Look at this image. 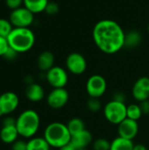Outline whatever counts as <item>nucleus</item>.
Wrapping results in <instances>:
<instances>
[{"label": "nucleus", "mask_w": 149, "mask_h": 150, "mask_svg": "<svg viewBox=\"0 0 149 150\" xmlns=\"http://www.w3.org/2000/svg\"><path fill=\"white\" fill-rule=\"evenodd\" d=\"M54 56L53 53L49 51H44L39 55L37 60V65L41 71H48L50 69L54 67Z\"/></svg>", "instance_id": "obj_16"}, {"label": "nucleus", "mask_w": 149, "mask_h": 150, "mask_svg": "<svg viewBox=\"0 0 149 150\" xmlns=\"http://www.w3.org/2000/svg\"><path fill=\"white\" fill-rule=\"evenodd\" d=\"M92 148L93 150H110L111 142L105 138H99L92 142Z\"/></svg>", "instance_id": "obj_25"}, {"label": "nucleus", "mask_w": 149, "mask_h": 150, "mask_svg": "<svg viewBox=\"0 0 149 150\" xmlns=\"http://www.w3.org/2000/svg\"><path fill=\"white\" fill-rule=\"evenodd\" d=\"M46 79L47 83L54 88H64L68 81V76L63 68L60 66H54L46 73Z\"/></svg>", "instance_id": "obj_8"}, {"label": "nucleus", "mask_w": 149, "mask_h": 150, "mask_svg": "<svg viewBox=\"0 0 149 150\" xmlns=\"http://www.w3.org/2000/svg\"><path fill=\"white\" fill-rule=\"evenodd\" d=\"M50 148L44 137H32L27 142V150H49Z\"/></svg>", "instance_id": "obj_20"}, {"label": "nucleus", "mask_w": 149, "mask_h": 150, "mask_svg": "<svg viewBox=\"0 0 149 150\" xmlns=\"http://www.w3.org/2000/svg\"><path fill=\"white\" fill-rule=\"evenodd\" d=\"M132 94L139 102L149 99V77L141 76L136 80L132 89Z\"/></svg>", "instance_id": "obj_13"}, {"label": "nucleus", "mask_w": 149, "mask_h": 150, "mask_svg": "<svg viewBox=\"0 0 149 150\" xmlns=\"http://www.w3.org/2000/svg\"><path fill=\"white\" fill-rule=\"evenodd\" d=\"M87 107L88 109L92 112H97L101 107V102L99 101V98H90L88 102H87Z\"/></svg>", "instance_id": "obj_26"}, {"label": "nucleus", "mask_w": 149, "mask_h": 150, "mask_svg": "<svg viewBox=\"0 0 149 150\" xmlns=\"http://www.w3.org/2000/svg\"><path fill=\"white\" fill-rule=\"evenodd\" d=\"M34 14L25 6L13 10L9 18L13 27H29L32 24Z\"/></svg>", "instance_id": "obj_7"}, {"label": "nucleus", "mask_w": 149, "mask_h": 150, "mask_svg": "<svg viewBox=\"0 0 149 150\" xmlns=\"http://www.w3.org/2000/svg\"><path fill=\"white\" fill-rule=\"evenodd\" d=\"M134 143L131 140H127L118 136L111 142L110 150H133Z\"/></svg>", "instance_id": "obj_19"}, {"label": "nucleus", "mask_w": 149, "mask_h": 150, "mask_svg": "<svg viewBox=\"0 0 149 150\" xmlns=\"http://www.w3.org/2000/svg\"><path fill=\"white\" fill-rule=\"evenodd\" d=\"M67 69L73 75H82L87 69V62L85 57L80 53H71L66 59Z\"/></svg>", "instance_id": "obj_10"}, {"label": "nucleus", "mask_w": 149, "mask_h": 150, "mask_svg": "<svg viewBox=\"0 0 149 150\" xmlns=\"http://www.w3.org/2000/svg\"><path fill=\"white\" fill-rule=\"evenodd\" d=\"M143 115L142 111L141 109L140 105L137 104H131L129 105H127V109H126V117L128 119L138 121L141 116Z\"/></svg>", "instance_id": "obj_23"}, {"label": "nucleus", "mask_w": 149, "mask_h": 150, "mask_svg": "<svg viewBox=\"0 0 149 150\" xmlns=\"http://www.w3.org/2000/svg\"><path fill=\"white\" fill-rule=\"evenodd\" d=\"M127 105L126 103L116 100L109 101L104 107V115L108 122L113 125H119L125 119H126Z\"/></svg>", "instance_id": "obj_5"}, {"label": "nucleus", "mask_w": 149, "mask_h": 150, "mask_svg": "<svg viewBox=\"0 0 149 150\" xmlns=\"http://www.w3.org/2000/svg\"><path fill=\"white\" fill-rule=\"evenodd\" d=\"M48 0H24V6L33 14L45 11Z\"/></svg>", "instance_id": "obj_18"}, {"label": "nucleus", "mask_w": 149, "mask_h": 150, "mask_svg": "<svg viewBox=\"0 0 149 150\" xmlns=\"http://www.w3.org/2000/svg\"><path fill=\"white\" fill-rule=\"evenodd\" d=\"M92 141H93L92 134L87 129H85L75 135H72L70 142L79 148L86 149L88 146H90L92 143Z\"/></svg>", "instance_id": "obj_15"}, {"label": "nucleus", "mask_w": 149, "mask_h": 150, "mask_svg": "<svg viewBox=\"0 0 149 150\" xmlns=\"http://www.w3.org/2000/svg\"><path fill=\"white\" fill-rule=\"evenodd\" d=\"M141 41V35L137 31H130L126 33L125 38V47L128 48L136 47Z\"/></svg>", "instance_id": "obj_22"}, {"label": "nucleus", "mask_w": 149, "mask_h": 150, "mask_svg": "<svg viewBox=\"0 0 149 150\" xmlns=\"http://www.w3.org/2000/svg\"><path fill=\"white\" fill-rule=\"evenodd\" d=\"M45 11L48 15H55L59 11V5L54 2H49L46 7Z\"/></svg>", "instance_id": "obj_27"}, {"label": "nucleus", "mask_w": 149, "mask_h": 150, "mask_svg": "<svg viewBox=\"0 0 149 150\" xmlns=\"http://www.w3.org/2000/svg\"><path fill=\"white\" fill-rule=\"evenodd\" d=\"M113 100H116V101H119V102H122V103H125L126 101V96L123 92L121 91H118L115 93L114 97H113Z\"/></svg>", "instance_id": "obj_34"}, {"label": "nucleus", "mask_w": 149, "mask_h": 150, "mask_svg": "<svg viewBox=\"0 0 149 150\" xmlns=\"http://www.w3.org/2000/svg\"><path fill=\"white\" fill-rule=\"evenodd\" d=\"M148 33H149V24H148Z\"/></svg>", "instance_id": "obj_37"}, {"label": "nucleus", "mask_w": 149, "mask_h": 150, "mask_svg": "<svg viewBox=\"0 0 149 150\" xmlns=\"http://www.w3.org/2000/svg\"><path fill=\"white\" fill-rule=\"evenodd\" d=\"M68 99L69 94L65 88H54L47 95V103L52 109L58 110L64 107Z\"/></svg>", "instance_id": "obj_9"}, {"label": "nucleus", "mask_w": 149, "mask_h": 150, "mask_svg": "<svg viewBox=\"0 0 149 150\" xmlns=\"http://www.w3.org/2000/svg\"><path fill=\"white\" fill-rule=\"evenodd\" d=\"M44 138L51 148L60 149L71 142L72 135L67 125L62 122L54 121L46 127Z\"/></svg>", "instance_id": "obj_2"}, {"label": "nucleus", "mask_w": 149, "mask_h": 150, "mask_svg": "<svg viewBox=\"0 0 149 150\" xmlns=\"http://www.w3.org/2000/svg\"><path fill=\"white\" fill-rule=\"evenodd\" d=\"M18 54V53L17 51H15L13 48H11V47H9V48L7 49V51H6V53L4 54V57L6 60L12 61V60H14V59L17 57Z\"/></svg>", "instance_id": "obj_31"}, {"label": "nucleus", "mask_w": 149, "mask_h": 150, "mask_svg": "<svg viewBox=\"0 0 149 150\" xmlns=\"http://www.w3.org/2000/svg\"><path fill=\"white\" fill-rule=\"evenodd\" d=\"M139 133V124L138 121L125 119L121 123L118 125V134L119 137L133 141Z\"/></svg>", "instance_id": "obj_12"}, {"label": "nucleus", "mask_w": 149, "mask_h": 150, "mask_svg": "<svg viewBox=\"0 0 149 150\" xmlns=\"http://www.w3.org/2000/svg\"><path fill=\"white\" fill-rule=\"evenodd\" d=\"M140 106L143 114H149V99L140 102Z\"/></svg>", "instance_id": "obj_33"}, {"label": "nucleus", "mask_w": 149, "mask_h": 150, "mask_svg": "<svg viewBox=\"0 0 149 150\" xmlns=\"http://www.w3.org/2000/svg\"><path fill=\"white\" fill-rule=\"evenodd\" d=\"M6 6L11 10H16L24 4V0H5Z\"/></svg>", "instance_id": "obj_29"}, {"label": "nucleus", "mask_w": 149, "mask_h": 150, "mask_svg": "<svg viewBox=\"0 0 149 150\" xmlns=\"http://www.w3.org/2000/svg\"><path fill=\"white\" fill-rule=\"evenodd\" d=\"M13 25L10 22L9 19L5 18H0V36L6 38L9 36L11 32L13 29Z\"/></svg>", "instance_id": "obj_24"}, {"label": "nucleus", "mask_w": 149, "mask_h": 150, "mask_svg": "<svg viewBox=\"0 0 149 150\" xmlns=\"http://www.w3.org/2000/svg\"><path fill=\"white\" fill-rule=\"evenodd\" d=\"M92 38L100 51L113 54L125 47L126 33L118 22L112 19H102L94 25Z\"/></svg>", "instance_id": "obj_1"}, {"label": "nucleus", "mask_w": 149, "mask_h": 150, "mask_svg": "<svg viewBox=\"0 0 149 150\" xmlns=\"http://www.w3.org/2000/svg\"><path fill=\"white\" fill-rule=\"evenodd\" d=\"M45 91L43 87L39 83H30L25 90V97L31 102H40L44 98Z\"/></svg>", "instance_id": "obj_14"}, {"label": "nucleus", "mask_w": 149, "mask_h": 150, "mask_svg": "<svg viewBox=\"0 0 149 150\" xmlns=\"http://www.w3.org/2000/svg\"><path fill=\"white\" fill-rule=\"evenodd\" d=\"M9 48V43L6 38L0 36V56H4Z\"/></svg>", "instance_id": "obj_30"}, {"label": "nucleus", "mask_w": 149, "mask_h": 150, "mask_svg": "<svg viewBox=\"0 0 149 150\" xmlns=\"http://www.w3.org/2000/svg\"><path fill=\"white\" fill-rule=\"evenodd\" d=\"M19 105L18 96L12 91H6L0 95V117L13 112Z\"/></svg>", "instance_id": "obj_11"}, {"label": "nucleus", "mask_w": 149, "mask_h": 150, "mask_svg": "<svg viewBox=\"0 0 149 150\" xmlns=\"http://www.w3.org/2000/svg\"><path fill=\"white\" fill-rule=\"evenodd\" d=\"M133 150H148V148L143 144H134Z\"/></svg>", "instance_id": "obj_36"}, {"label": "nucleus", "mask_w": 149, "mask_h": 150, "mask_svg": "<svg viewBox=\"0 0 149 150\" xmlns=\"http://www.w3.org/2000/svg\"><path fill=\"white\" fill-rule=\"evenodd\" d=\"M9 47L19 53L32 49L35 43V36L29 27H14L7 37Z\"/></svg>", "instance_id": "obj_3"}, {"label": "nucleus", "mask_w": 149, "mask_h": 150, "mask_svg": "<svg viewBox=\"0 0 149 150\" xmlns=\"http://www.w3.org/2000/svg\"><path fill=\"white\" fill-rule=\"evenodd\" d=\"M11 126H16V119L10 116L4 117V119L3 120L2 127H11Z\"/></svg>", "instance_id": "obj_32"}, {"label": "nucleus", "mask_w": 149, "mask_h": 150, "mask_svg": "<svg viewBox=\"0 0 149 150\" xmlns=\"http://www.w3.org/2000/svg\"><path fill=\"white\" fill-rule=\"evenodd\" d=\"M49 150H53V149H49Z\"/></svg>", "instance_id": "obj_38"}, {"label": "nucleus", "mask_w": 149, "mask_h": 150, "mask_svg": "<svg viewBox=\"0 0 149 150\" xmlns=\"http://www.w3.org/2000/svg\"><path fill=\"white\" fill-rule=\"evenodd\" d=\"M107 90V83L101 75H92L86 83V91L90 98H100Z\"/></svg>", "instance_id": "obj_6"}, {"label": "nucleus", "mask_w": 149, "mask_h": 150, "mask_svg": "<svg viewBox=\"0 0 149 150\" xmlns=\"http://www.w3.org/2000/svg\"><path fill=\"white\" fill-rule=\"evenodd\" d=\"M11 150H27V142L17 140L11 144Z\"/></svg>", "instance_id": "obj_28"}, {"label": "nucleus", "mask_w": 149, "mask_h": 150, "mask_svg": "<svg viewBox=\"0 0 149 150\" xmlns=\"http://www.w3.org/2000/svg\"><path fill=\"white\" fill-rule=\"evenodd\" d=\"M19 136L16 126L11 127H2L0 130V139L4 143L12 144L18 140Z\"/></svg>", "instance_id": "obj_17"}, {"label": "nucleus", "mask_w": 149, "mask_h": 150, "mask_svg": "<svg viewBox=\"0 0 149 150\" xmlns=\"http://www.w3.org/2000/svg\"><path fill=\"white\" fill-rule=\"evenodd\" d=\"M59 150H86V149H83V148H79L76 145H74L73 143L69 142L68 144H67L66 146L62 147L61 149Z\"/></svg>", "instance_id": "obj_35"}, {"label": "nucleus", "mask_w": 149, "mask_h": 150, "mask_svg": "<svg viewBox=\"0 0 149 150\" xmlns=\"http://www.w3.org/2000/svg\"><path fill=\"white\" fill-rule=\"evenodd\" d=\"M67 127H68V131L70 132L71 135H75V134L86 129L84 121L80 118H72L71 120H68Z\"/></svg>", "instance_id": "obj_21"}, {"label": "nucleus", "mask_w": 149, "mask_h": 150, "mask_svg": "<svg viewBox=\"0 0 149 150\" xmlns=\"http://www.w3.org/2000/svg\"><path fill=\"white\" fill-rule=\"evenodd\" d=\"M40 126V115L37 112L28 109L22 112L16 119V127L19 136L32 138L39 131Z\"/></svg>", "instance_id": "obj_4"}]
</instances>
